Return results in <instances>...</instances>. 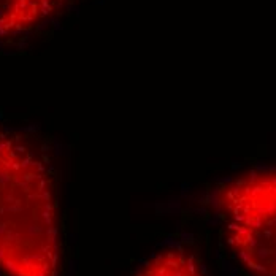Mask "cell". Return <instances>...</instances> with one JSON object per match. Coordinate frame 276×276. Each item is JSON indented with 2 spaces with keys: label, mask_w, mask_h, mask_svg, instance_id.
I'll return each mask as SVG.
<instances>
[{
  "label": "cell",
  "mask_w": 276,
  "mask_h": 276,
  "mask_svg": "<svg viewBox=\"0 0 276 276\" xmlns=\"http://www.w3.org/2000/svg\"><path fill=\"white\" fill-rule=\"evenodd\" d=\"M0 270L7 276H57L59 235L44 165L0 135Z\"/></svg>",
  "instance_id": "cell-1"
},
{
  "label": "cell",
  "mask_w": 276,
  "mask_h": 276,
  "mask_svg": "<svg viewBox=\"0 0 276 276\" xmlns=\"http://www.w3.org/2000/svg\"><path fill=\"white\" fill-rule=\"evenodd\" d=\"M225 238L257 276H276V170L254 171L219 194Z\"/></svg>",
  "instance_id": "cell-2"
},
{
  "label": "cell",
  "mask_w": 276,
  "mask_h": 276,
  "mask_svg": "<svg viewBox=\"0 0 276 276\" xmlns=\"http://www.w3.org/2000/svg\"><path fill=\"white\" fill-rule=\"evenodd\" d=\"M60 3L62 0H0V37L35 27Z\"/></svg>",
  "instance_id": "cell-3"
},
{
  "label": "cell",
  "mask_w": 276,
  "mask_h": 276,
  "mask_svg": "<svg viewBox=\"0 0 276 276\" xmlns=\"http://www.w3.org/2000/svg\"><path fill=\"white\" fill-rule=\"evenodd\" d=\"M136 276H206L191 251L171 248L149 260Z\"/></svg>",
  "instance_id": "cell-4"
}]
</instances>
